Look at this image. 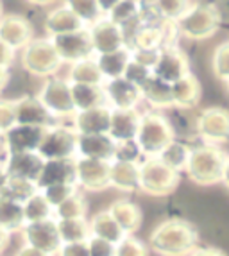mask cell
I'll return each instance as SVG.
<instances>
[{
  "mask_svg": "<svg viewBox=\"0 0 229 256\" xmlns=\"http://www.w3.org/2000/svg\"><path fill=\"white\" fill-rule=\"evenodd\" d=\"M16 126V100H0V134Z\"/></svg>",
  "mask_w": 229,
  "mask_h": 256,
  "instance_id": "f6af8a7d",
  "label": "cell"
},
{
  "mask_svg": "<svg viewBox=\"0 0 229 256\" xmlns=\"http://www.w3.org/2000/svg\"><path fill=\"white\" fill-rule=\"evenodd\" d=\"M142 156L140 149L136 146V142H122L116 144V152H114V160H129V162H138Z\"/></svg>",
  "mask_w": 229,
  "mask_h": 256,
  "instance_id": "c3c4849f",
  "label": "cell"
},
{
  "mask_svg": "<svg viewBox=\"0 0 229 256\" xmlns=\"http://www.w3.org/2000/svg\"><path fill=\"white\" fill-rule=\"evenodd\" d=\"M212 68L216 79L224 82L229 81V42L222 43L215 48L212 58Z\"/></svg>",
  "mask_w": 229,
  "mask_h": 256,
  "instance_id": "b9f144b4",
  "label": "cell"
},
{
  "mask_svg": "<svg viewBox=\"0 0 229 256\" xmlns=\"http://www.w3.org/2000/svg\"><path fill=\"white\" fill-rule=\"evenodd\" d=\"M48 129L36 126H14L4 134V146L8 154L18 152H38L43 136Z\"/></svg>",
  "mask_w": 229,
  "mask_h": 256,
  "instance_id": "2e32d148",
  "label": "cell"
},
{
  "mask_svg": "<svg viewBox=\"0 0 229 256\" xmlns=\"http://www.w3.org/2000/svg\"><path fill=\"white\" fill-rule=\"evenodd\" d=\"M16 256H50V254H47V252H43V251H40V249L32 248V246H27L26 244L24 248L18 249Z\"/></svg>",
  "mask_w": 229,
  "mask_h": 256,
  "instance_id": "db71d44e",
  "label": "cell"
},
{
  "mask_svg": "<svg viewBox=\"0 0 229 256\" xmlns=\"http://www.w3.org/2000/svg\"><path fill=\"white\" fill-rule=\"evenodd\" d=\"M163 22H178L190 8V0H152Z\"/></svg>",
  "mask_w": 229,
  "mask_h": 256,
  "instance_id": "ab89813d",
  "label": "cell"
},
{
  "mask_svg": "<svg viewBox=\"0 0 229 256\" xmlns=\"http://www.w3.org/2000/svg\"><path fill=\"white\" fill-rule=\"evenodd\" d=\"M190 152H192L190 147L184 146V144H181V142L174 140L165 150H163L162 154H160V156H158V158L162 160L166 166H170L172 170L181 172V170H184V168H186Z\"/></svg>",
  "mask_w": 229,
  "mask_h": 256,
  "instance_id": "f35d334b",
  "label": "cell"
},
{
  "mask_svg": "<svg viewBox=\"0 0 229 256\" xmlns=\"http://www.w3.org/2000/svg\"><path fill=\"white\" fill-rule=\"evenodd\" d=\"M38 154L43 160H68L77 156V132L70 128L48 129L38 147Z\"/></svg>",
  "mask_w": 229,
  "mask_h": 256,
  "instance_id": "ba28073f",
  "label": "cell"
},
{
  "mask_svg": "<svg viewBox=\"0 0 229 256\" xmlns=\"http://www.w3.org/2000/svg\"><path fill=\"white\" fill-rule=\"evenodd\" d=\"M199 244L196 226L182 218H168L158 224L148 236V248L160 256H188Z\"/></svg>",
  "mask_w": 229,
  "mask_h": 256,
  "instance_id": "6da1fadb",
  "label": "cell"
},
{
  "mask_svg": "<svg viewBox=\"0 0 229 256\" xmlns=\"http://www.w3.org/2000/svg\"><path fill=\"white\" fill-rule=\"evenodd\" d=\"M45 30L50 36H60L66 34V32H76V30L84 29V22L74 13L72 9H68L66 6H60V8L52 9L50 13L45 18Z\"/></svg>",
  "mask_w": 229,
  "mask_h": 256,
  "instance_id": "d4e9b609",
  "label": "cell"
},
{
  "mask_svg": "<svg viewBox=\"0 0 229 256\" xmlns=\"http://www.w3.org/2000/svg\"><path fill=\"white\" fill-rule=\"evenodd\" d=\"M102 88L106 94L108 106L111 110H134L142 100L140 88H136L124 77L106 79L102 82Z\"/></svg>",
  "mask_w": 229,
  "mask_h": 256,
  "instance_id": "9a60e30c",
  "label": "cell"
},
{
  "mask_svg": "<svg viewBox=\"0 0 229 256\" xmlns=\"http://www.w3.org/2000/svg\"><path fill=\"white\" fill-rule=\"evenodd\" d=\"M70 88H72V98H74L76 111H86V110H94V108L108 106L106 94H104L102 84L70 82Z\"/></svg>",
  "mask_w": 229,
  "mask_h": 256,
  "instance_id": "f1b7e54d",
  "label": "cell"
},
{
  "mask_svg": "<svg viewBox=\"0 0 229 256\" xmlns=\"http://www.w3.org/2000/svg\"><path fill=\"white\" fill-rule=\"evenodd\" d=\"M76 183V158L68 160H45L43 170L38 178V188H47L52 184Z\"/></svg>",
  "mask_w": 229,
  "mask_h": 256,
  "instance_id": "cb8c5ba5",
  "label": "cell"
},
{
  "mask_svg": "<svg viewBox=\"0 0 229 256\" xmlns=\"http://www.w3.org/2000/svg\"><path fill=\"white\" fill-rule=\"evenodd\" d=\"M14 63V50L0 40V68H8Z\"/></svg>",
  "mask_w": 229,
  "mask_h": 256,
  "instance_id": "816d5d0a",
  "label": "cell"
},
{
  "mask_svg": "<svg viewBox=\"0 0 229 256\" xmlns=\"http://www.w3.org/2000/svg\"><path fill=\"white\" fill-rule=\"evenodd\" d=\"M110 215L114 218V222L120 226L126 236H131L132 233L142 228V210L131 201H114L108 208Z\"/></svg>",
  "mask_w": 229,
  "mask_h": 256,
  "instance_id": "83f0119b",
  "label": "cell"
},
{
  "mask_svg": "<svg viewBox=\"0 0 229 256\" xmlns=\"http://www.w3.org/2000/svg\"><path fill=\"white\" fill-rule=\"evenodd\" d=\"M68 81L81 82V84H102L104 76H102L100 68H98L97 60L92 56V58L72 63L70 74H68Z\"/></svg>",
  "mask_w": 229,
  "mask_h": 256,
  "instance_id": "d6a6232c",
  "label": "cell"
},
{
  "mask_svg": "<svg viewBox=\"0 0 229 256\" xmlns=\"http://www.w3.org/2000/svg\"><path fill=\"white\" fill-rule=\"evenodd\" d=\"M90 38L94 45V54H110L126 47V36L120 26H116L110 16L102 14L92 26H88Z\"/></svg>",
  "mask_w": 229,
  "mask_h": 256,
  "instance_id": "9c48e42d",
  "label": "cell"
},
{
  "mask_svg": "<svg viewBox=\"0 0 229 256\" xmlns=\"http://www.w3.org/2000/svg\"><path fill=\"white\" fill-rule=\"evenodd\" d=\"M0 40L8 43L14 52L22 50L32 40L30 22L18 14H4L0 18Z\"/></svg>",
  "mask_w": 229,
  "mask_h": 256,
  "instance_id": "ac0fdd59",
  "label": "cell"
},
{
  "mask_svg": "<svg viewBox=\"0 0 229 256\" xmlns=\"http://www.w3.org/2000/svg\"><path fill=\"white\" fill-rule=\"evenodd\" d=\"M172 98H174V108H181V110H192L200 102V95H202V88L200 82L194 74H186L181 77L179 81L172 82Z\"/></svg>",
  "mask_w": 229,
  "mask_h": 256,
  "instance_id": "484cf974",
  "label": "cell"
},
{
  "mask_svg": "<svg viewBox=\"0 0 229 256\" xmlns=\"http://www.w3.org/2000/svg\"><path fill=\"white\" fill-rule=\"evenodd\" d=\"M160 52L158 48H152V50H145V48H134L131 50V60H134L136 63L144 64L147 68L152 70L154 64L158 63V58H160Z\"/></svg>",
  "mask_w": 229,
  "mask_h": 256,
  "instance_id": "681fc988",
  "label": "cell"
},
{
  "mask_svg": "<svg viewBox=\"0 0 229 256\" xmlns=\"http://www.w3.org/2000/svg\"><path fill=\"white\" fill-rule=\"evenodd\" d=\"M118 2L120 0H97V6H98V9H100L102 14H108L114 6L118 4Z\"/></svg>",
  "mask_w": 229,
  "mask_h": 256,
  "instance_id": "11a10c76",
  "label": "cell"
},
{
  "mask_svg": "<svg viewBox=\"0 0 229 256\" xmlns=\"http://www.w3.org/2000/svg\"><path fill=\"white\" fill-rule=\"evenodd\" d=\"M4 16V6H2V0H0V18Z\"/></svg>",
  "mask_w": 229,
  "mask_h": 256,
  "instance_id": "94428289",
  "label": "cell"
},
{
  "mask_svg": "<svg viewBox=\"0 0 229 256\" xmlns=\"http://www.w3.org/2000/svg\"><path fill=\"white\" fill-rule=\"evenodd\" d=\"M228 154L216 146H202L192 149L184 172L188 180L199 186L222 183V170H224Z\"/></svg>",
  "mask_w": 229,
  "mask_h": 256,
  "instance_id": "3957f363",
  "label": "cell"
},
{
  "mask_svg": "<svg viewBox=\"0 0 229 256\" xmlns=\"http://www.w3.org/2000/svg\"><path fill=\"white\" fill-rule=\"evenodd\" d=\"M86 246H88L90 256H114V248H116L114 244L98 238V236H90L86 240Z\"/></svg>",
  "mask_w": 229,
  "mask_h": 256,
  "instance_id": "7dc6e473",
  "label": "cell"
},
{
  "mask_svg": "<svg viewBox=\"0 0 229 256\" xmlns=\"http://www.w3.org/2000/svg\"><path fill=\"white\" fill-rule=\"evenodd\" d=\"M50 42L63 63L72 64V63H76V61H81V60H86V58L95 56L88 27H84V29H81V30H76V32L52 36Z\"/></svg>",
  "mask_w": 229,
  "mask_h": 256,
  "instance_id": "30bf717a",
  "label": "cell"
},
{
  "mask_svg": "<svg viewBox=\"0 0 229 256\" xmlns=\"http://www.w3.org/2000/svg\"><path fill=\"white\" fill-rule=\"evenodd\" d=\"M9 82V72L8 68H0V94L4 92V88Z\"/></svg>",
  "mask_w": 229,
  "mask_h": 256,
  "instance_id": "6f0895ef",
  "label": "cell"
},
{
  "mask_svg": "<svg viewBox=\"0 0 229 256\" xmlns=\"http://www.w3.org/2000/svg\"><path fill=\"white\" fill-rule=\"evenodd\" d=\"M140 116L142 113L136 108L134 110H111L108 134L116 144L134 140L138 126H140Z\"/></svg>",
  "mask_w": 229,
  "mask_h": 256,
  "instance_id": "44dd1931",
  "label": "cell"
},
{
  "mask_svg": "<svg viewBox=\"0 0 229 256\" xmlns=\"http://www.w3.org/2000/svg\"><path fill=\"white\" fill-rule=\"evenodd\" d=\"M114 256H148V248L142 240L134 236H126L122 238L116 248H114Z\"/></svg>",
  "mask_w": 229,
  "mask_h": 256,
  "instance_id": "ee69618b",
  "label": "cell"
},
{
  "mask_svg": "<svg viewBox=\"0 0 229 256\" xmlns=\"http://www.w3.org/2000/svg\"><path fill=\"white\" fill-rule=\"evenodd\" d=\"M174 140V128L170 126V122L165 116L160 115V113H154V111L142 113L140 126H138V132H136L134 138L142 156L158 158Z\"/></svg>",
  "mask_w": 229,
  "mask_h": 256,
  "instance_id": "7a4b0ae2",
  "label": "cell"
},
{
  "mask_svg": "<svg viewBox=\"0 0 229 256\" xmlns=\"http://www.w3.org/2000/svg\"><path fill=\"white\" fill-rule=\"evenodd\" d=\"M16 126H36V128H56V118L45 110L38 97H22L16 100Z\"/></svg>",
  "mask_w": 229,
  "mask_h": 256,
  "instance_id": "ffe728a7",
  "label": "cell"
},
{
  "mask_svg": "<svg viewBox=\"0 0 229 256\" xmlns=\"http://www.w3.org/2000/svg\"><path fill=\"white\" fill-rule=\"evenodd\" d=\"M40 188L36 181L18 178V176H6L2 172V181H0V196L8 197L11 201L24 204L29 201L34 194H38Z\"/></svg>",
  "mask_w": 229,
  "mask_h": 256,
  "instance_id": "f546056e",
  "label": "cell"
},
{
  "mask_svg": "<svg viewBox=\"0 0 229 256\" xmlns=\"http://www.w3.org/2000/svg\"><path fill=\"white\" fill-rule=\"evenodd\" d=\"M88 212V202H86L84 196L79 190L76 194L64 199L61 204L54 208V218L56 220H64V218H81Z\"/></svg>",
  "mask_w": 229,
  "mask_h": 256,
  "instance_id": "74e56055",
  "label": "cell"
},
{
  "mask_svg": "<svg viewBox=\"0 0 229 256\" xmlns=\"http://www.w3.org/2000/svg\"><path fill=\"white\" fill-rule=\"evenodd\" d=\"M24 217H26V224H32V222H42L54 218V208L48 204V201L43 197L42 192L34 194L29 201L24 202Z\"/></svg>",
  "mask_w": 229,
  "mask_h": 256,
  "instance_id": "8d00e7d4",
  "label": "cell"
},
{
  "mask_svg": "<svg viewBox=\"0 0 229 256\" xmlns=\"http://www.w3.org/2000/svg\"><path fill=\"white\" fill-rule=\"evenodd\" d=\"M40 102L45 106V110L50 113L54 118H63V116L76 115V106L72 98V88L68 79L52 77L42 86L40 94L36 95Z\"/></svg>",
  "mask_w": 229,
  "mask_h": 256,
  "instance_id": "52a82bcc",
  "label": "cell"
},
{
  "mask_svg": "<svg viewBox=\"0 0 229 256\" xmlns=\"http://www.w3.org/2000/svg\"><path fill=\"white\" fill-rule=\"evenodd\" d=\"M188 256H228V254L216 248H197V249H194Z\"/></svg>",
  "mask_w": 229,
  "mask_h": 256,
  "instance_id": "f5cc1de1",
  "label": "cell"
},
{
  "mask_svg": "<svg viewBox=\"0 0 229 256\" xmlns=\"http://www.w3.org/2000/svg\"><path fill=\"white\" fill-rule=\"evenodd\" d=\"M95 60H97L102 76H104V81L116 79V77H124V72L131 61V50L128 47H124L120 50L110 52V54L95 56Z\"/></svg>",
  "mask_w": 229,
  "mask_h": 256,
  "instance_id": "4dcf8cb0",
  "label": "cell"
},
{
  "mask_svg": "<svg viewBox=\"0 0 229 256\" xmlns=\"http://www.w3.org/2000/svg\"><path fill=\"white\" fill-rule=\"evenodd\" d=\"M63 61L56 52L50 38H32L22 48V66L34 77L54 76Z\"/></svg>",
  "mask_w": 229,
  "mask_h": 256,
  "instance_id": "5b68a950",
  "label": "cell"
},
{
  "mask_svg": "<svg viewBox=\"0 0 229 256\" xmlns=\"http://www.w3.org/2000/svg\"><path fill=\"white\" fill-rule=\"evenodd\" d=\"M56 224H58V233H60L61 244L86 242L92 236V233H90V222L84 217L56 220Z\"/></svg>",
  "mask_w": 229,
  "mask_h": 256,
  "instance_id": "e575fe53",
  "label": "cell"
},
{
  "mask_svg": "<svg viewBox=\"0 0 229 256\" xmlns=\"http://www.w3.org/2000/svg\"><path fill=\"white\" fill-rule=\"evenodd\" d=\"M150 76H152V70L147 68V66H144V64H140V63H136L134 60L129 61L128 68L124 72V79H128L136 88H140Z\"/></svg>",
  "mask_w": 229,
  "mask_h": 256,
  "instance_id": "bcb514c9",
  "label": "cell"
},
{
  "mask_svg": "<svg viewBox=\"0 0 229 256\" xmlns=\"http://www.w3.org/2000/svg\"><path fill=\"white\" fill-rule=\"evenodd\" d=\"M178 32L194 42L212 38L220 27V11L213 4H196L176 22Z\"/></svg>",
  "mask_w": 229,
  "mask_h": 256,
  "instance_id": "277c9868",
  "label": "cell"
},
{
  "mask_svg": "<svg viewBox=\"0 0 229 256\" xmlns=\"http://www.w3.org/2000/svg\"><path fill=\"white\" fill-rule=\"evenodd\" d=\"M116 152V142L104 134H77V156L76 158H94L111 162Z\"/></svg>",
  "mask_w": 229,
  "mask_h": 256,
  "instance_id": "e0dca14e",
  "label": "cell"
},
{
  "mask_svg": "<svg viewBox=\"0 0 229 256\" xmlns=\"http://www.w3.org/2000/svg\"><path fill=\"white\" fill-rule=\"evenodd\" d=\"M56 256H90V252L86 242H74V244H63Z\"/></svg>",
  "mask_w": 229,
  "mask_h": 256,
  "instance_id": "f907efd6",
  "label": "cell"
},
{
  "mask_svg": "<svg viewBox=\"0 0 229 256\" xmlns=\"http://www.w3.org/2000/svg\"><path fill=\"white\" fill-rule=\"evenodd\" d=\"M43 165H45V160L38 152L8 154L4 165H2V172L6 176H18V178H26V180L38 183Z\"/></svg>",
  "mask_w": 229,
  "mask_h": 256,
  "instance_id": "d6986e66",
  "label": "cell"
},
{
  "mask_svg": "<svg viewBox=\"0 0 229 256\" xmlns=\"http://www.w3.org/2000/svg\"><path fill=\"white\" fill-rule=\"evenodd\" d=\"M90 233H92V236H98L102 240H108V242L114 244V246L122 238H126L124 231L120 230V226L114 222V218L111 217L108 210L94 215V218L90 220Z\"/></svg>",
  "mask_w": 229,
  "mask_h": 256,
  "instance_id": "1f68e13d",
  "label": "cell"
},
{
  "mask_svg": "<svg viewBox=\"0 0 229 256\" xmlns=\"http://www.w3.org/2000/svg\"><path fill=\"white\" fill-rule=\"evenodd\" d=\"M136 2H142V0H136Z\"/></svg>",
  "mask_w": 229,
  "mask_h": 256,
  "instance_id": "be15d7a7",
  "label": "cell"
},
{
  "mask_svg": "<svg viewBox=\"0 0 229 256\" xmlns=\"http://www.w3.org/2000/svg\"><path fill=\"white\" fill-rule=\"evenodd\" d=\"M181 176L160 158H145L140 163V190L147 196L165 197L179 186Z\"/></svg>",
  "mask_w": 229,
  "mask_h": 256,
  "instance_id": "8992f818",
  "label": "cell"
},
{
  "mask_svg": "<svg viewBox=\"0 0 229 256\" xmlns=\"http://www.w3.org/2000/svg\"><path fill=\"white\" fill-rule=\"evenodd\" d=\"M9 235L11 233H8L6 230H2L0 228V256H2V252L8 249V246H9Z\"/></svg>",
  "mask_w": 229,
  "mask_h": 256,
  "instance_id": "9f6ffc18",
  "label": "cell"
},
{
  "mask_svg": "<svg viewBox=\"0 0 229 256\" xmlns=\"http://www.w3.org/2000/svg\"><path fill=\"white\" fill-rule=\"evenodd\" d=\"M110 163L104 160L76 158V183L88 192H102L110 186Z\"/></svg>",
  "mask_w": 229,
  "mask_h": 256,
  "instance_id": "7c38bea8",
  "label": "cell"
},
{
  "mask_svg": "<svg viewBox=\"0 0 229 256\" xmlns=\"http://www.w3.org/2000/svg\"><path fill=\"white\" fill-rule=\"evenodd\" d=\"M110 186L128 194L140 190V163L129 160H111Z\"/></svg>",
  "mask_w": 229,
  "mask_h": 256,
  "instance_id": "7402d4cb",
  "label": "cell"
},
{
  "mask_svg": "<svg viewBox=\"0 0 229 256\" xmlns=\"http://www.w3.org/2000/svg\"><path fill=\"white\" fill-rule=\"evenodd\" d=\"M152 74L168 84H172L186 74H190V61H188L186 54L174 45L165 47L160 52V58H158V63L154 64Z\"/></svg>",
  "mask_w": 229,
  "mask_h": 256,
  "instance_id": "5bb4252c",
  "label": "cell"
},
{
  "mask_svg": "<svg viewBox=\"0 0 229 256\" xmlns=\"http://www.w3.org/2000/svg\"><path fill=\"white\" fill-rule=\"evenodd\" d=\"M197 132L208 146H218L229 140V111L208 108L197 116Z\"/></svg>",
  "mask_w": 229,
  "mask_h": 256,
  "instance_id": "8fae6325",
  "label": "cell"
},
{
  "mask_svg": "<svg viewBox=\"0 0 229 256\" xmlns=\"http://www.w3.org/2000/svg\"><path fill=\"white\" fill-rule=\"evenodd\" d=\"M22 233H24V240H26L27 246H32V248L47 252V254H50V256L58 254L60 248L63 246L60 238V233H58L56 218L26 224L24 230H22Z\"/></svg>",
  "mask_w": 229,
  "mask_h": 256,
  "instance_id": "4fadbf2b",
  "label": "cell"
},
{
  "mask_svg": "<svg viewBox=\"0 0 229 256\" xmlns=\"http://www.w3.org/2000/svg\"><path fill=\"white\" fill-rule=\"evenodd\" d=\"M29 4H36V6H47V4H50L52 0H27Z\"/></svg>",
  "mask_w": 229,
  "mask_h": 256,
  "instance_id": "91938a15",
  "label": "cell"
},
{
  "mask_svg": "<svg viewBox=\"0 0 229 256\" xmlns=\"http://www.w3.org/2000/svg\"><path fill=\"white\" fill-rule=\"evenodd\" d=\"M228 92H229V81H228Z\"/></svg>",
  "mask_w": 229,
  "mask_h": 256,
  "instance_id": "6125c7cd",
  "label": "cell"
},
{
  "mask_svg": "<svg viewBox=\"0 0 229 256\" xmlns=\"http://www.w3.org/2000/svg\"><path fill=\"white\" fill-rule=\"evenodd\" d=\"M140 11V2H136V0H120L106 16H110L116 26L122 27V30H128L129 27L142 24Z\"/></svg>",
  "mask_w": 229,
  "mask_h": 256,
  "instance_id": "d590c367",
  "label": "cell"
},
{
  "mask_svg": "<svg viewBox=\"0 0 229 256\" xmlns=\"http://www.w3.org/2000/svg\"><path fill=\"white\" fill-rule=\"evenodd\" d=\"M140 95L148 106L156 110H168L174 108V98H172V86L163 79L152 76L140 86Z\"/></svg>",
  "mask_w": 229,
  "mask_h": 256,
  "instance_id": "4316f807",
  "label": "cell"
},
{
  "mask_svg": "<svg viewBox=\"0 0 229 256\" xmlns=\"http://www.w3.org/2000/svg\"><path fill=\"white\" fill-rule=\"evenodd\" d=\"M77 190H79L77 183H66V184H52V186L42 188L40 192H42L43 197L48 201V204H50L52 208H56V206L61 204V202H63L64 199H68L72 194H76Z\"/></svg>",
  "mask_w": 229,
  "mask_h": 256,
  "instance_id": "7bdbcfd3",
  "label": "cell"
},
{
  "mask_svg": "<svg viewBox=\"0 0 229 256\" xmlns=\"http://www.w3.org/2000/svg\"><path fill=\"white\" fill-rule=\"evenodd\" d=\"M64 6L72 9L77 16L84 22V26H92L95 20L102 16L100 9L97 6V0H64Z\"/></svg>",
  "mask_w": 229,
  "mask_h": 256,
  "instance_id": "60d3db41",
  "label": "cell"
},
{
  "mask_svg": "<svg viewBox=\"0 0 229 256\" xmlns=\"http://www.w3.org/2000/svg\"><path fill=\"white\" fill-rule=\"evenodd\" d=\"M26 226V217H24V206L20 202H14L8 197L0 196V228L8 233L20 231Z\"/></svg>",
  "mask_w": 229,
  "mask_h": 256,
  "instance_id": "836d02e7",
  "label": "cell"
},
{
  "mask_svg": "<svg viewBox=\"0 0 229 256\" xmlns=\"http://www.w3.org/2000/svg\"><path fill=\"white\" fill-rule=\"evenodd\" d=\"M222 183H224V186L229 190V156H228V158H226L224 170H222Z\"/></svg>",
  "mask_w": 229,
  "mask_h": 256,
  "instance_id": "680465c9",
  "label": "cell"
},
{
  "mask_svg": "<svg viewBox=\"0 0 229 256\" xmlns=\"http://www.w3.org/2000/svg\"><path fill=\"white\" fill-rule=\"evenodd\" d=\"M111 108L100 106L86 111H76L74 118V131L77 134H104L110 129Z\"/></svg>",
  "mask_w": 229,
  "mask_h": 256,
  "instance_id": "603a6c76",
  "label": "cell"
}]
</instances>
